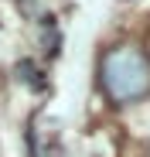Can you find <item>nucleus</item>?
<instances>
[{
  "mask_svg": "<svg viewBox=\"0 0 150 157\" xmlns=\"http://www.w3.org/2000/svg\"><path fill=\"white\" fill-rule=\"evenodd\" d=\"M99 86L113 106H130L150 96V58L137 44H113L99 58Z\"/></svg>",
  "mask_w": 150,
  "mask_h": 157,
  "instance_id": "nucleus-1",
  "label": "nucleus"
},
{
  "mask_svg": "<svg viewBox=\"0 0 150 157\" xmlns=\"http://www.w3.org/2000/svg\"><path fill=\"white\" fill-rule=\"evenodd\" d=\"M41 38H44V51H58V44H62V34H58V28H55V17H41Z\"/></svg>",
  "mask_w": 150,
  "mask_h": 157,
  "instance_id": "nucleus-2",
  "label": "nucleus"
},
{
  "mask_svg": "<svg viewBox=\"0 0 150 157\" xmlns=\"http://www.w3.org/2000/svg\"><path fill=\"white\" fill-rule=\"evenodd\" d=\"M38 75H41V72L34 68V62H17V78H21L24 86H31V89H44V82H41Z\"/></svg>",
  "mask_w": 150,
  "mask_h": 157,
  "instance_id": "nucleus-3",
  "label": "nucleus"
}]
</instances>
